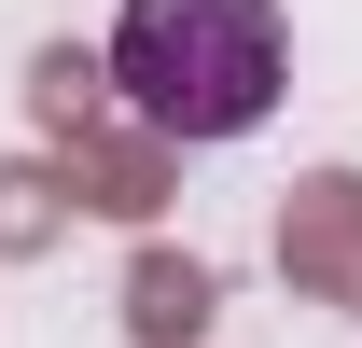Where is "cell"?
I'll list each match as a JSON object with an SVG mask.
<instances>
[{
	"instance_id": "cell-2",
	"label": "cell",
	"mask_w": 362,
	"mask_h": 348,
	"mask_svg": "<svg viewBox=\"0 0 362 348\" xmlns=\"http://www.w3.org/2000/svg\"><path fill=\"white\" fill-rule=\"evenodd\" d=\"M209 320V279L195 265H153V293H139V335H195Z\"/></svg>"
},
{
	"instance_id": "cell-1",
	"label": "cell",
	"mask_w": 362,
	"mask_h": 348,
	"mask_svg": "<svg viewBox=\"0 0 362 348\" xmlns=\"http://www.w3.org/2000/svg\"><path fill=\"white\" fill-rule=\"evenodd\" d=\"M112 84L153 139H251L293 84L279 0H126L112 14Z\"/></svg>"
}]
</instances>
